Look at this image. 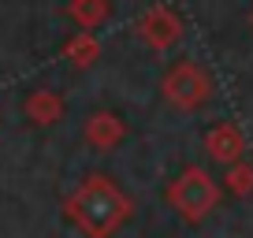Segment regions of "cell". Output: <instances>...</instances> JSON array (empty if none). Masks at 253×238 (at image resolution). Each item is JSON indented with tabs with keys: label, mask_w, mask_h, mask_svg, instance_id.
Segmentation results:
<instances>
[{
	"label": "cell",
	"mask_w": 253,
	"mask_h": 238,
	"mask_svg": "<svg viewBox=\"0 0 253 238\" xmlns=\"http://www.w3.org/2000/svg\"><path fill=\"white\" fill-rule=\"evenodd\" d=\"M171 201L190 216V220H194V216H205L209 212V205L216 201V190H212V183H209L201 171H186L179 183H175Z\"/></svg>",
	"instance_id": "cell-2"
},
{
	"label": "cell",
	"mask_w": 253,
	"mask_h": 238,
	"mask_svg": "<svg viewBox=\"0 0 253 238\" xmlns=\"http://www.w3.org/2000/svg\"><path fill=\"white\" fill-rule=\"evenodd\" d=\"M123 212H126L123 198H119L108 183H101V179H93L89 186H82L79 198H75V220H79V227L86 231L89 238L112 235L116 223L123 220Z\"/></svg>",
	"instance_id": "cell-1"
}]
</instances>
